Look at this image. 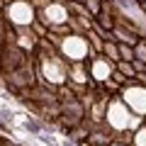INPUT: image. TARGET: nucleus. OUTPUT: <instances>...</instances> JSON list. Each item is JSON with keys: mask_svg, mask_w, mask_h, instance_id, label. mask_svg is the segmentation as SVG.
<instances>
[{"mask_svg": "<svg viewBox=\"0 0 146 146\" xmlns=\"http://www.w3.org/2000/svg\"><path fill=\"white\" fill-rule=\"evenodd\" d=\"M119 73H127V76H136V71L129 66V63H119Z\"/></svg>", "mask_w": 146, "mask_h": 146, "instance_id": "nucleus-7", "label": "nucleus"}, {"mask_svg": "<svg viewBox=\"0 0 146 146\" xmlns=\"http://www.w3.org/2000/svg\"><path fill=\"white\" fill-rule=\"evenodd\" d=\"M119 54L127 58V61H134V58H136V56H134V51H131L129 46H119Z\"/></svg>", "mask_w": 146, "mask_h": 146, "instance_id": "nucleus-6", "label": "nucleus"}, {"mask_svg": "<svg viewBox=\"0 0 146 146\" xmlns=\"http://www.w3.org/2000/svg\"><path fill=\"white\" fill-rule=\"evenodd\" d=\"M112 122H115L117 127H127V124H131L134 119H131L129 112H124L119 105H115V107H112Z\"/></svg>", "mask_w": 146, "mask_h": 146, "instance_id": "nucleus-2", "label": "nucleus"}, {"mask_svg": "<svg viewBox=\"0 0 146 146\" xmlns=\"http://www.w3.org/2000/svg\"><path fill=\"white\" fill-rule=\"evenodd\" d=\"M136 144H139V146H146V129H141L139 134H136Z\"/></svg>", "mask_w": 146, "mask_h": 146, "instance_id": "nucleus-9", "label": "nucleus"}, {"mask_svg": "<svg viewBox=\"0 0 146 146\" xmlns=\"http://www.w3.org/2000/svg\"><path fill=\"white\" fill-rule=\"evenodd\" d=\"M46 17L54 22V25H61V22L66 20V10L58 7V5H51V7H46Z\"/></svg>", "mask_w": 146, "mask_h": 146, "instance_id": "nucleus-4", "label": "nucleus"}, {"mask_svg": "<svg viewBox=\"0 0 146 146\" xmlns=\"http://www.w3.org/2000/svg\"><path fill=\"white\" fill-rule=\"evenodd\" d=\"M93 73H95V78H98V80H107L110 66H107V63H102V61H98V63H95V68H93Z\"/></svg>", "mask_w": 146, "mask_h": 146, "instance_id": "nucleus-5", "label": "nucleus"}, {"mask_svg": "<svg viewBox=\"0 0 146 146\" xmlns=\"http://www.w3.org/2000/svg\"><path fill=\"white\" fill-rule=\"evenodd\" d=\"M129 102L144 112L146 110V90H129Z\"/></svg>", "mask_w": 146, "mask_h": 146, "instance_id": "nucleus-3", "label": "nucleus"}, {"mask_svg": "<svg viewBox=\"0 0 146 146\" xmlns=\"http://www.w3.org/2000/svg\"><path fill=\"white\" fill-rule=\"evenodd\" d=\"M105 51H107V54H110V56H115V58H117V56H119V51H117V49H115V46H112V44H110V46H107V44H105Z\"/></svg>", "mask_w": 146, "mask_h": 146, "instance_id": "nucleus-10", "label": "nucleus"}, {"mask_svg": "<svg viewBox=\"0 0 146 146\" xmlns=\"http://www.w3.org/2000/svg\"><path fill=\"white\" fill-rule=\"evenodd\" d=\"M63 49H66V54H71L73 58H80L85 54V44L80 42L78 36H71V39H66V44H63Z\"/></svg>", "mask_w": 146, "mask_h": 146, "instance_id": "nucleus-1", "label": "nucleus"}, {"mask_svg": "<svg viewBox=\"0 0 146 146\" xmlns=\"http://www.w3.org/2000/svg\"><path fill=\"white\" fill-rule=\"evenodd\" d=\"M93 141H98V144H105V141H110V139H105L102 134H93Z\"/></svg>", "mask_w": 146, "mask_h": 146, "instance_id": "nucleus-11", "label": "nucleus"}, {"mask_svg": "<svg viewBox=\"0 0 146 146\" xmlns=\"http://www.w3.org/2000/svg\"><path fill=\"white\" fill-rule=\"evenodd\" d=\"M134 56H139V58H144V61H146V46H144V44H136Z\"/></svg>", "mask_w": 146, "mask_h": 146, "instance_id": "nucleus-8", "label": "nucleus"}]
</instances>
